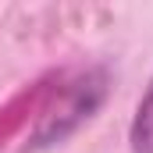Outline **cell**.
I'll list each match as a JSON object with an SVG mask.
<instances>
[{"label": "cell", "instance_id": "1", "mask_svg": "<svg viewBox=\"0 0 153 153\" xmlns=\"http://www.w3.org/2000/svg\"><path fill=\"white\" fill-rule=\"evenodd\" d=\"M128 146H132V153H153V78L128 125Z\"/></svg>", "mask_w": 153, "mask_h": 153}]
</instances>
